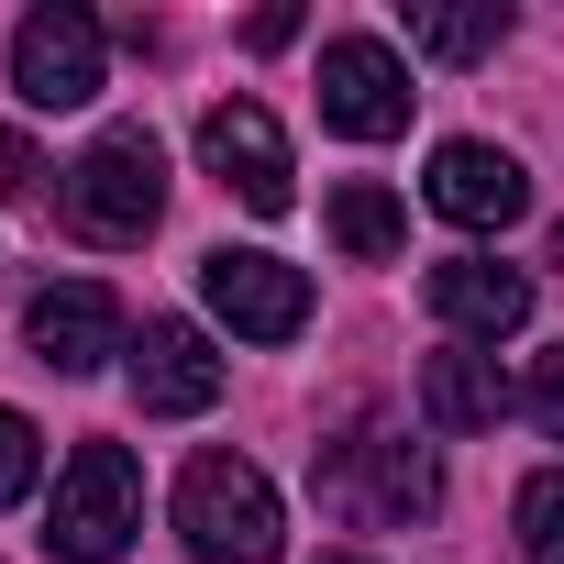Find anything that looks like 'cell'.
Segmentation results:
<instances>
[{
    "label": "cell",
    "mask_w": 564,
    "mask_h": 564,
    "mask_svg": "<svg viewBox=\"0 0 564 564\" xmlns=\"http://www.w3.org/2000/svg\"><path fill=\"white\" fill-rule=\"evenodd\" d=\"M34 476H45V432H34L23 410H0V509H23Z\"/></svg>",
    "instance_id": "cell-17"
},
{
    "label": "cell",
    "mask_w": 564,
    "mask_h": 564,
    "mask_svg": "<svg viewBox=\"0 0 564 564\" xmlns=\"http://www.w3.org/2000/svg\"><path fill=\"white\" fill-rule=\"evenodd\" d=\"M289 34H300V12H254V23H243V45H254V56H276Z\"/></svg>",
    "instance_id": "cell-20"
},
{
    "label": "cell",
    "mask_w": 564,
    "mask_h": 564,
    "mask_svg": "<svg viewBox=\"0 0 564 564\" xmlns=\"http://www.w3.org/2000/svg\"><path fill=\"white\" fill-rule=\"evenodd\" d=\"M177 542H188V564H276L289 509H276L265 465H243V454H199V465L177 476Z\"/></svg>",
    "instance_id": "cell-1"
},
{
    "label": "cell",
    "mask_w": 564,
    "mask_h": 564,
    "mask_svg": "<svg viewBox=\"0 0 564 564\" xmlns=\"http://www.w3.org/2000/svg\"><path fill=\"white\" fill-rule=\"evenodd\" d=\"M509 542L542 553V564H564V465H542V476L509 498Z\"/></svg>",
    "instance_id": "cell-16"
},
{
    "label": "cell",
    "mask_w": 564,
    "mask_h": 564,
    "mask_svg": "<svg viewBox=\"0 0 564 564\" xmlns=\"http://www.w3.org/2000/svg\"><path fill=\"white\" fill-rule=\"evenodd\" d=\"M100 67H111V34H100V12H78V0H45V12L12 34V89L34 111H89Z\"/></svg>",
    "instance_id": "cell-4"
},
{
    "label": "cell",
    "mask_w": 564,
    "mask_h": 564,
    "mask_svg": "<svg viewBox=\"0 0 564 564\" xmlns=\"http://www.w3.org/2000/svg\"><path fill=\"white\" fill-rule=\"evenodd\" d=\"M199 166H210V177H221L243 210H265V221L300 199V188H289V133H276L254 100H221V111H199Z\"/></svg>",
    "instance_id": "cell-10"
},
{
    "label": "cell",
    "mask_w": 564,
    "mask_h": 564,
    "mask_svg": "<svg viewBox=\"0 0 564 564\" xmlns=\"http://www.w3.org/2000/svg\"><path fill=\"white\" fill-rule=\"evenodd\" d=\"M410 67L377 45V34H333L322 45V122L333 133H355V144H388V133H410Z\"/></svg>",
    "instance_id": "cell-7"
},
{
    "label": "cell",
    "mask_w": 564,
    "mask_h": 564,
    "mask_svg": "<svg viewBox=\"0 0 564 564\" xmlns=\"http://www.w3.org/2000/svg\"><path fill=\"white\" fill-rule=\"evenodd\" d=\"M322 509H344V520H421V509H443V476H432L421 443L366 432V443H333V465H322Z\"/></svg>",
    "instance_id": "cell-6"
},
{
    "label": "cell",
    "mask_w": 564,
    "mask_h": 564,
    "mask_svg": "<svg viewBox=\"0 0 564 564\" xmlns=\"http://www.w3.org/2000/svg\"><path fill=\"white\" fill-rule=\"evenodd\" d=\"M421 421H432V432H498V421H509L498 355H476V344L432 355V366H421Z\"/></svg>",
    "instance_id": "cell-13"
},
{
    "label": "cell",
    "mask_w": 564,
    "mask_h": 564,
    "mask_svg": "<svg viewBox=\"0 0 564 564\" xmlns=\"http://www.w3.org/2000/svg\"><path fill=\"white\" fill-rule=\"evenodd\" d=\"M498 34H509V0H410V45L443 67H476Z\"/></svg>",
    "instance_id": "cell-14"
},
{
    "label": "cell",
    "mask_w": 564,
    "mask_h": 564,
    "mask_svg": "<svg viewBox=\"0 0 564 564\" xmlns=\"http://www.w3.org/2000/svg\"><path fill=\"white\" fill-rule=\"evenodd\" d=\"M553 254H564V232H553Z\"/></svg>",
    "instance_id": "cell-22"
},
{
    "label": "cell",
    "mask_w": 564,
    "mask_h": 564,
    "mask_svg": "<svg viewBox=\"0 0 564 564\" xmlns=\"http://www.w3.org/2000/svg\"><path fill=\"white\" fill-rule=\"evenodd\" d=\"M56 210H67V232H89V243H144V232L166 221V155H155V133H144V122H111V133L67 166Z\"/></svg>",
    "instance_id": "cell-2"
},
{
    "label": "cell",
    "mask_w": 564,
    "mask_h": 564,
    "mask_svg": "<svg viewBox=\"0 0 564 564\" xmlns=\"http://www.w3.org/2000/svg\"><path fill=\"white\" fill-rule=\"evenodd\" d=\"M144 531V465L122 443H78L56 465V509H45V553L56 564H111Z\"/></svg>",
    "instance_id": "cell-3"
},
{
    "label": "cell",
    "mask_w": 564,
    "mask_h": 564,
    "mask_svg": "<svg viewBox=\"0 0 564 564\" xmlns=\"http://www.w3.org/2000/svg\"><path fill=\"white\" fill-rule=\"evenodd\" d=\"M531 410H542V432H553V443H564V344H553V355H542V377H531Z\"/></svg>",
    "instance_id": "cell-19"
},
{
    "label": "cell",
    "mask_w": 564,
    "mask_h": 564,
    "mask_svg": "<svg viewBox=\"0 0 564 564\" xmlns=\"http://www.w3.org/2000/svg\"><path fill=\"white\" fill-rule=\"evenodd\" d=\"M23 344H34V366H56V377H100L111 355H133V344H122V300L100 289V276L34 289V311H23Z\"/></svg>",
    "instance_id": "cell-9"
},
{
    "label": "cell",
    "mask_w": 564,
    "mask_h": 564,
    "mask_svg": "<svg viewBox=\"0 0 564 564\" xmlns=\"http://www.w3.org/2000/svg\"><path fill=\"white\" fill-rule=\"evenodd\" d=\"M199 300L243 333V344H289L311 322V276L289 254H254V243H210L199 254Z\"/></svg>",
    "instance_id": "cell-5"
},
{
    "label": "cell",
    "mask_w": 564,
    "mask_h": 564,
    "mask_svg": "<svg viewBox=\"0 0 564 564\" xmlns=\"http://www.w3.org/2000/svg\"><path fill=\"white\" fill-rule=\"evenodd\" d=\"M122 377H133V410L144 421H199L221 399V355H210L199 322H144V344L122 355Z\"/></svg>",
    "instance_id": "cell-11"
},
{
    "label": "cell",
    "mask_w": 564,
    "mask_h": 564,
    "mask_svg": "<svg viewBox=\"0 0 564 564\" xmlns=\"http://www.w3.org/2000/svg\"><path fill=\"white\" fill-rule=\"evenodd\" d=\"M421 199H432L454 232H509V221L531 210V177H520V155H509V144H476V133H454V144H432V177H421Z\"/></svg>",
    "instance_id": "cell-8"
},
{
    "label": "cell",
    "mask_w": 564,
    "mask_h": 564,
    "mask_svg": "<svg viewBox=\"0 0 564 564\" xmlns=\"http://www.w3.org/2000/svg\"><path fill=\"white\" fill-rule=\"evenodd\" d=\"M432 322L465 333V344H509L531 322V276L498 265V254H443L432 265Z\"/></svg>",
    "instance_id": "cell-12"
},
{
    "label": "cell",
    "mask_w": 564,
    "mask_h": 564,
    "mask_svg": "<svg viewBox=\"0 0 564 564\" xmlns=\"http://www.w3.org/2000/svg\"><path fill=\"white\" fill-rule=\"evenodd\" d=\"M311 564H366V553H311Z\"/></svg>",
    "instance_id": "cell-21"
},
{
    "label": "cell",
    "mask_w": 564,
    "mask_h": 564,
    "mask_svg": "<svg viewBox=\"0 0 564 564\" xmlns=\"http://www.w3.org/2000/svg\"><path fill=\"white\" fill-rule=\"evenodd\" d=\"M322 221H333V243H344V254H355V265H388V254H399V243H410V210H399V199H388V188H377V177H344V188H333V210H322Z\"/></svg>",
    "instance_id": "cell-15"
},
{
    "label": "cell",
    "mask_w": 564,
    "mask_h": 564,
    "mask_svg": "<svg viewBox=\"0 0 564 564\" xmlns=\"http://www.w3.org/2000/svg\"><path fill=\"white\" fill-rule=\"evenodd\" d=\"M0 199H45V155L23 133H0Z\"/></svg>",
    "instance_id": "cell-18"
}]
</instances>
